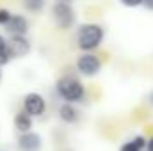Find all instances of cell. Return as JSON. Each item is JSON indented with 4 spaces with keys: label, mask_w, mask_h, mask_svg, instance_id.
<instances>
[{
    "label": "cell",
    "mask_w": 153,
    "mask_h": 151,
    "mask_svg": "<svg viewBox=\"0 0 153 151\" xmlns=\"http://www.w3.org/2000/svg\"><path fill=\"white\" fill-rule=\"evenodd\" d=\"M55 94L66 103H80L85 98V85L71 75H64L55 82Z\"/></svg>",
    "instance_id": "cell-1"
},
{
    "label": "cell",
    "mask_w": 153,
    "mask_h": 151,
    "mask_svg": "<svg viewBox=\"0 0 153 151\" xmlns=\"http://www.w3.org/2000/svg\"><path fill=\"white\" fill-rule=\"evenodd\" d=\"M105 39V29L100 23H84L76 30V46L82 52H93L96 50Z\"/></svg>",
    "instance_id": "cell-2"
},
{
    "label": "cell",
    "mask_w": 153,
    "mask_h": 151,
    "mask_svg": "<svg viewBox=\"0 0 153 151\" xmlns=\"http://www.w3.org/2000/svg\"><path fill=\"white\" fill-rule=\"evenodd\" d=\"M52 18H53V23L57 25V29H61V30L73 29L76 21L73 5L71 4H64V2H53V5H52Z\"/></svg>",
    "instance_id": "cell-3"
},
{
    "label": "cell",
    "mask_w": 153,
    "mask_h": 151,
    "mask_svg": "<svg viewBox=\"0 0 153 151\" xmlns=\"http://www.w3.org/2000/svg\"><path fill=\"white\" fill-rule=\"evenodd\" d=\"M75 66L78 75L85 76V78H93L102 71V59L98 55H94L93 52H84L82 55L76 57Z\"/></svg>",
    "instance_id": "cell-4"
},
{
    "label": "cell",
    "mask_w": 153,
    "mask_h": 151,
    "mask_svg": "<svg viewBox=\"0 0 153 151\" xmlns=\"http://www.w3.org/2000/svg\"><path fill=\"white\" fill-rule=\"evenodd\" d=\"M22 107H23L22 109L23 112H27L32 119H36V117H41L43 114L46 112V100H45V96L41 93L30 91V93H27L23 96Z\"/></svg>",
    "instance_id": "cell-5"
},
{
    "label": "cell",
    "mask_w": 153,
    "mask_h": 151,
    "mask_svg": "<svg viewBox=\"0 0 153 151\" xmlns=\"http://www.w3.org/2000/svg\"><path fill=\"white\" fill-rule=\"evenodd\" d=\"M7 50H9L11 61L13 59H25L30 53L32 44L27 36H11L7 39Z\"/></svg>",
    "instance_id": "cell-6"
},
{
    "label": "cell",
    "mask_w": 153,
    "mask_h": 151,
    "mask_svg": "<svg viewBox=\"0 0 153 151\" xmlns=\"http://www.w3.org/2000/svg\"><path fill=\"white\" fill-rule=\"evenodd\" d=\"M16 148L18 151H41L43 148V137L38 132L30 130L25 133H18L16 139Z\"/></svg>",
    "instance_id": "cell-7"
},
{
    "label": "cell",
    "mask_w": 153,
    "mask_h": 151,
    "mask_svg": "<svg viewBox=\"0 0 153 151\" xmlns=\"http://www.w3.org/2000/svg\"><path fill=\"white\" fill-rule=\"evenodd\" d=\"M9 36H27L29 32V20L23 14H11L9 21L4 25Z\"/></svg>",
    "instance_id": "cell-8"
},
{
    "label": "cell",
    "mask_w": 153,
    "mask_h": 151,
    "mask_svg": "<svg viewBox=\"0 0 153 151\" xmlns=\"http://www.w3.org/2000/svg\"><path fill=\"white\" fill-rule=\"evenodd\" d=\"M59 119L62 121V123H66V124H75L76 121L80 119V112H78V109H76L73 103H66V101H62L61 105H59Z\"/></svg>",
    "instance_id": "cell-9"
},
{
    "label": "cell",
    "mask_w": 153,
    "mask_h": 151,
    "mask_svg": "<svg viewBox=\"0 0 153 151\" xmlns=\"http://www.w3.org/2000/svg\"><path fill=\"white\" fill-rule=\"evenodd\" d=\"M13 124H14V130L18 133H25V132H30L32 126H34V119L23 110H18L14 114V119H13Z\"/></svg>",
    "instance_id": "cell-10"
},
{
    "label": "cell",
    "mask_w": 153,
    "mask_h": 151,
    "mask_svg": "<svg viewBox=\"0 0 153 151\" xmlns=\"http://www.w3.org/2000/svg\"><path fill=\"white\" fill-rule=\"evenodd\" d=\"M22 4H23L25 11H29V13H32V14L43 13L45 7H46V0H22Z\"/></svg>",
    "instance_id": "cell-11"
},
{
    "label": "cell",
    "mask_w": 153,
    "mask_h": 151,
    "mask_svg": "<svg viewBox=\"0 0 153 151\" xmlns=\"http://www.w3.org/2000/svg\"><path fill=\"white\" fill-rule=\"evenodd\" d=\"M11 62V55L7 50V39L0 34V66H7Z\"/></svg>",
    "instance_id": "cell-12"
},
{
    "label": "cell",
    "mask_w": 153,
    "mask_h": 151,
    "mask_svg": "<svg viewBox=\"0 0 153 151\" xmlns=\"http://www.w3.org/2000/svg\"><path fill=\"white\" fill-rule=\"evenodd\" d=\"M11 11L9 9H5V7H0V27H4L7 21H9V18H11Z\"/></svg>",
    "instance_id": "cell-13"
},
{
    "label": "cell",
    "mask_w": 153,
    "mask_h": 151,
    "mask_svg": "<svg viewBox=\"0 0 153 151\" xmlns=\"http://www.w3.org/2000/svg\"><path fill=\"white\" fill-rule=\"evenodd\" d=\"M119 151H144V150H139L134 141H128V142H123V144H121Z\"/></svg>",
    "instance_id": "cell-14"
},
{
    "label": "cell",
    "mask_w": 153,
    "mask_h": 151,
    "mask_svg": "<svg viewBox=\"0 0 153 151\" xmlns=\"http://www.w3.org/2000/svg\"><path fill=\"white\" fill-rule=\"evenodd\" d=\"M132 141L135 142V146H137L139 150H146V137H143V135H135Z\"/></svg>",
    "instance_id": "cell-15"
},
{
    "label": "cell",
    "mask_w": 153,
    "mask_h": 151,
    "mask_svg": "<svg viewBox=\"0 0 153 151\" xmlns=\"http://www.w3.org/2000/svg\"><path fill=\"white\" fill-rule=\"evenodd\" d=\"M119 4L125 7H139L143 5V0H119Z\"/></svg>",
    "instance_id": "cell-16"
},
{
    "label": "cell",
    "mask_w": 153,
    "mask_h": 151,
    "mask_svg": "<svg viewBox=\"0 0 153 151\" xmlns=\"http://www.w3.org/2000/svg\"><path fill=\"white\" fill-rule=\"evenodd\" d=\"M143 5H144L148 11H153V0H143Z\"/></svg>",
    "instance_id": "cell-17"
},
{
    "label": "cell",
    "mask_w": 153,
    "mask_h": 151,
    "mask_svg": "<svg viewBox=\"0 0 153 151\" xmlns=\"http://www.w3.org/2000/svg\"><path fill=\"white\" fill-rule=\"evenodd\" d=\"M146 151H153V137L146 139Z\"/></svg>",
    "instance_id": "cell-18"
},
{
    "label": "cell",
    "mask_w": 153,
    "mask_h": 151,
    "mask_svg": "<svg viewBox=\"0 0 153 151\" xmlns=\"http://www.w3.org/2000/svg\"><path fill=\"white\" fill-rule=\"evenodd\" d=\"M148 103H150V105L153 107V91L150 93V94H148Z\"/></svg>",
    "instance_id": "cell-19"
},
{
    "label": "cell",
    "mask_w": 153,
    "mask_h": 151,
    "mask_svg": "<svg viewBox=\"0 0 153 151\" xmlns=\"http://www.w3.org/2000/svg\"><path fill=\"white\" fill-rule=\"evenodd\" d=\"M55 2H64V4H73V0H55Z\"/></svg>",
    "instance_id": "cell-20"
},
{
    "label": "cell",
    "mask_w": 153,
    "mask_h": 151,
    "mask_svg": "<svg viewBox=\"0 0 153 151\" xmlns=\"http://www.w3.org/2000/svg\"><path fill=\"white\" fill-rule=\"evenodd\" d=\"M2 76H4V73H2V66H0V82H2Z\"/></svg>",
    "instance_id": "cell-21"
},
{
    "label": "cell",
    "mask_w": 153,
    "mask_h": 151,
    "mask_svg": "<svg viewBox=\"0 0 153 151\" xmlns=\"http://www.w3.org/2000/svg\"><path fill=\"white\" fill-rule=\"evenodd\" d=\"M144 151H146V150H144Z\"/></svg>",
    "instance_id": "cell-22"
}]
</instances>
